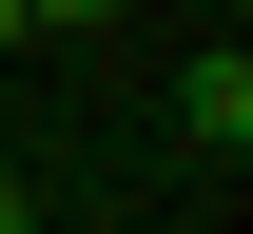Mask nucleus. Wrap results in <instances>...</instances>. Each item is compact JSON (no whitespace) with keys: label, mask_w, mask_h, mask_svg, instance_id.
<instances>
[{"label":"nucleus","mask_w":253,"mask_h":234,"mask_svg":"<svg viewBox=\"0 0 253 234\" xmlns=\"http://www.w3.org/2000/svg\"><path fill=\"white\" fill-rule=\"evenodd\" d=\"M175 137H195V156H253V59H234V39H195V78H175Z\"/></svg>","instance_id":"obj_1"},{"label":"nucleus","mask_w":253,"mask_h":234,"mask_svg":"<svg viewBox=\"0 0 253 234\" xmlns=\"http://www.w3.org/2000/svg\"><path fill=\"white\" fill-rule=\"evenodd\" d=\"M20 20H117V0H20Z\"/></svg>","instance_id":"obj_2"},{"label":"nucleus","mask_w":253,"mask_h":234,"mask_svg":"<svg viewBox=\"0 0 253 234\" xmlns=\"http://www.w3.org/2000/svg\"><path fill=\"white\" fill-rule=\"evenodd\" d=\"M0 234H39V195H20V176H0Z\"/></svg>","instance_id":"obj_3"}]
</instances>
